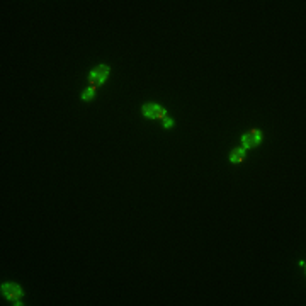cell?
Listing matches in <instances>:
<instances>
[{
	"label": "cell",
	"mask_w": 306,
	"mask_h": 306,
	"mask_svg": "<svg viewBox=\"0 0 306 306\" xmlns=\"http://www.w3.org/2000/svg\"><path fill=\"white\" fill-rule=\"evenodd\" d=\"M109 72H111V68L108 65H99V67H95L89 75V85H92V87L102 85V83L106 82V78H108Z\"/></svg>",
	"instance_id": "6da1fadb"
},
{
	"label": "cell",
	"mask_w": 306,
	"mask_h": 306,
	"mask_svg": "<svg viewBox=\"0 0 306 306\" xmlns=\"http://www.w3.org/2000/svg\"><path fill=\"white\" fill-rule=\"evenodd\" d=\"M262 138H264L262 131H259V129H250L248 133H245L242 136V145L245 150H250V148H255L261 145Z\"/></svg>",
	"instance_id": "7a4b0ae2"
},
{
	"label": "cell",
	"mask_w": 306,
	"mask_h": 306,
	"mask_svg": "<svg viewBox=\"0 0 306 306\" xmlns=\"http://www.w3.org/2000/svg\"><path fill=\"white\" fill-rule=\"evenodd\" d=\"M2 294L6 296L9 301H14V304H22V303H19V299L22 296V289H21V286L14 284V282L2 284Z\"/></svg>",
	"instance_id": "3957f363"
},
{
	"label": "cell",
	"mask_w": 306,
	"mask_h": 306,
	"mask_svg": "<svg viewBox=\"0 0 306 306\" xmlns=\"http://www.w3.org/2000/svg\"><path fill=\"white\" fill-rule=\"evenodd\" d=\"M141 113L145 118H150V119H165L167 118V111L164 108H160L159 104H153V102L143 106Z\"/></svg>",
	"instance_id": "277c9868"
},
{
	"label": "cell",
	"mask_w": 306,
	"mask_h": 306,
	"mask_svg": "<svg viewBox=\"0 0 306 306\" xmlns=\"http://www.w3.org/2000/svg\"><path fill=\"white\" fill-rule=\"evenodd\" d=\"M245 153H247V150H245V148H236V150L231 151L230 162H231V164H240V162L245 159Z\"/></svg>",
	"instance_id": "5b68a950"
},
{
	"label": "cell",
	"mask_w": 306,
	"mask_h": 306,
	"mask_svg": "<svg viewBox=\"0 0 306 306\" xmlns=\"http://www.w3.org/2000/svg\"><path fill=\"white\" fill-rule=\"evenodd\" d=\"M95 89H97V87H92V85H90L87 90H83L82 99H83V100H90L92 97H94V94H95Z\"/></svg>",
	"instance_id": "8992f818"
},
{
	"label": "cell",
	"mask_w": 306,
	"mask_h": 306,
	"mask_svg": "<svg viewBox=\"0 0 306 306\" xmlns=\"http://www.w3.org/2000/svg\"><path fill=\"white\" fill-rule=\"evenodd\" d=\"M164 126H165L167 129H169V128H172V126H174V119H170L169 116H167V118L164 119Z\"/></svg>",
	"instance_id": "52a82bcc"
}]
</instances>
